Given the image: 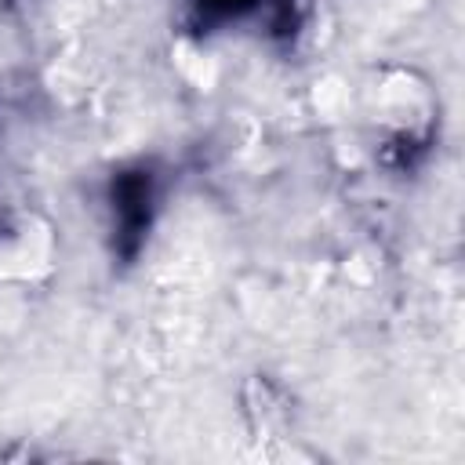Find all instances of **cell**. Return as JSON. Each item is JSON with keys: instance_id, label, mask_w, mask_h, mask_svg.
<instances>
[{"instance_id": "6da1fadb", "label": "cell", "mask_w": 465, "mask_h": 465, "mask_svg": "<svg viewBox=\"0 0 465 465\" xmlns=\"http://www.w3.org/2000/svg\"><path fill=\"white\" fill-rule=\"evenodd\" d=\"M207 7H214V11H222V15H236V11H243V7H251L254 0H203Z\"/></svg>"}]
</instances>
